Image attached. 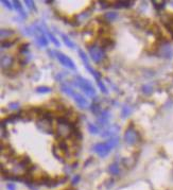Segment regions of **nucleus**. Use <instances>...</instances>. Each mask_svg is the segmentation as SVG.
I'll return each instance as SVG.
<instances>
[{
	"label": "nucleus",
	"mask_w": 173,
	"mask_h": 190,
	"mask_svg": "<svg viewBox=\"0 0 173 190\" xmlns=\"http://www.w3.org/2000/svg\"><path fill=\"white\" fill-rule=\"evenodd\" d=\"M88 52H89V55H90L91 60H93L94 63L100 64L105 58L103 48L100 46H90L88 48Z\"/></svg>",
	"instance_id": "3"
},
{
	"label": "nucleus",
	"mask_w": 173,
	"mask_h": 190,
	"mask_svg": "<svg viewBox=\"0 0 173 190\" xmlns=\"http://www.w3.org/2000/svg\"><path fill=\"white\" fill-rule=\"evenodd\" d=\"M54 54H55L56 58L59 61V63H61L63 66L71 69V70H77V67H75L74 61H72L69 57H67V55H65L64 53H62L59 51H54Z\"/></svg>",
	"instance_id": "5"
},
{
	"label": "nucleus",
	"mask_w": 173,
	"mask_h": 190,
	"mask_svg": "<svg viewBox=\"0 0 173 190\" xmlns=\"http://www.w3.org/2000/svg\"><path fill=\"white\" fill-rule=\"evenodd\" d=\"M75 84H77V86H79L88 97H94V96H96V89H94V87L91 85V83L89 82L87 79H85V78L78 76L75 78Z\"/></svg>",
	"instance_id": "2"
},
{
	"label": "nucleus",
	"mask_w": 173,
	"mask_h": 190,
	"mask_svg": "<svg viewBox=\"0 0 173 190\" xmlns=\"http://www.w3.org/2000/svg\"><path fill=\"white\" fill-rule=\"evenodd\" d=\"M46 34H47L48 36H49V38H50V41L53 42V44L55 45L56 47H59L61 46V44H59V42L58 41V39L55 38V36L53 35L52 33H51V32H49V31H46Z\"/></svg>",
	"instance_id": "23"
},
{
	"label": "nucleus",
	"mask_w": 173,
	"mask_h": 190,
	"mask_svg": "<svg viewBox=\"0 0 173 190\" xmlns=\"http://www.w3.org/2000/svg\"><path fill=\"white\" fill-rule=\"evenodd\" d=\"M36 92H40V93H47V92H51V88L48 86H39V87H37Z\"/></svg>",
	"instance_id": "25"
},
{
	"label": "nucleus",
	"mask_w": 173,
	"mask_h": 190,
	"mask_svg": "<svg viewBox=\"0 0 173 190\" xmlns=\"http://www.w3.org/2000/svg\"><path fill=\"white\" fill-rule=\"evenodd\" d=\"M170 3H171V5H172V7H173V1H171V2H170Z\"/></svg>",
	"instance_id": "32"
},
{
	"label": "nucleus",
	"mask_w": 173,
	"mask_h": 190,
	"mask_svg": "<svg viewBox=\"0 0 173 190\" xmlns=\"http://www.w3.org/2000/svg\"><path fill=\"white\" fill-rule=\"evenodd\" d=\"M152 3L154 4V7H155V9L157 11H160L163 10L165 8V5H166V1H152Z\"/></svg>",
	"instance_id": "22"
},
{
	"label": "nucleus",
	"mask_w": 173,
	"mask_h": 190,
	"mask_svg": "<svg viewBox=\"0 0 173 190\" xmlns=\"http://www.w3.org/2000/svg\"><path fill=\"white\" fill-rule=\"evenodd\" d=\"M62 38H63V41H64L65 44H66L67 47H69V48H74V47H75V44H74V42H72L71 39H70L67 35H65L64 33L62 34Z\"/></svg>",
	"instance_id": "17"
},
{
	"label": "nucleus",
	"mask_w": 173,
	"mask_h": 190,
	"mask_svg": "<svg viewBox=\"0 0 173 190\" xmlns=\"http://www.w3.org/2000/svg\"><path fill=\"white\" fill-rule=\"evenodd\" d=\"M118 14L115 12H109V13H105L104 14V19L106 21H113L115 19H117Z\"/></svg>",
	"instance_id": "15"
},
{
	"label": "nucleus",
	"mask_w": 173,
	"mask_h": 190,
	"mask_svg": "<svg viewBox=\"0 0 173 190\" xmlns=\"http://www.w3.org/2000/svg\"><path fill=\"white\" fill-rule=\"evenodd\" d=\"M13 62H14V58H13L12 57H10V55H4V57H2V58H1L2 69L10 68V67L12 66Z\"/></svg>",
	"instance_id": "12"
},
{
	"label": "nucleus",
	"mask_w": 173,
	"mask_h": 190,
	"mask_svg": "<svg viewBox=\"0 0 173 190\" xmlns=\"http://www.w3.org/2000/svg\"><path fill=\"white\" fill-rule=\"evenodd\" d=\"M61 88H62V92H65L66 95H68V96H72V95H74V90L72 89V88L70 87L68 84H62Z\"/></svg>",
	"instance_id": "14"
},
{
	"label": "nucleus",
	"mask_w": 173,
	"mask_h": 190,
	"mask_svg": "<svg viewBox=\"0 0 173 190\" xmlns=\"http://www.w3.org/2000/svg\"><path fill=\"white\" fill-rule=\"evenodd\" d=\"M1 2H2V3H3L9 10H12V5H11V2H10V1H8V0H2Z\"/></svg>",
	"instance_id": "28"
},
{
	"label": "nucleus",
	"mask_w": 173,
	"mask_h": 190,
	"mask_svg": "<svg viewBox=\"0 0 173 190\" xmlns=\"http://www.w3.org/2000/svg\"><path fill=\"white\" fill-rule=\"evenodd\" d=\"M79 181H80V175L75 174V175H74V178H72V183H74V184H77Z\"/></svg>",
	"instance_id": "30"
},
{
	"label": "nucleus",
	"mask_w": 173,
	"mask_h": 190,
	"mask_svg": "<svg viewBox=\"0 0 173 190\" xmlns=\"http://www.w3.org/2000/svg\"><path fill=\"white\" fill-rule=\"evenodd\" d=\"M118 131H119V127H117V125H112V127L106 128V130L102 133V136H103V137H110V138L115 137V135L118 133Z\"/></svg>",
	"instance_id": "11"
},
{
	"label": "nucleus",
	"mask_w": 173,
	"mask_h": 190,
	"mask_svg": "<svg viewBox=\"0 0 173 190\" xmlns=\"http://www.w3.org/2000/svg\"><path fill=\"white\" fill-rule=\"evenodd\" d=\"M132 4H134V1H118L116 2V8H129Z\"/></svg>",
	"instance_id": "19"
},
{
	"label": "nucleus",
	"mask_w": 173,
	"mask_h": 190,
	"mask_svg": "<svg viewBox=\"0 0 173 190\" xmlns=\"http://www.w3.org/2000/svg\"><path fill=\"white\" fill-rule=\"evenodd\" d=\"M124 139H125V141L129 144H135L139 140V135H138V133L134 130L133 127H130L128 130L125 131Z\"/></svg>",
	"instance_id": "6"
},
{
	"label": "nucleus",
	"mask_w": 173,
	"mask_h": 190,
	"mask_svg": "<svg viewBox=\"0 0 173 190\" xmlns=\"http://www.w3.org/2000/svg\"><path fill=\"white\" fill-rule=\"evenodd\" d=\"M87 128H88V131L90 133H93V134H98L99 133V128L97 127V125L93 124V123H89Z\"/></svg>",
	"instance_id": "24"
},
{
	"label": "nucleus",
	"mask_w": 173,
	"mask_h": 190,
	"mask_svg": "<svg viewBox=\"0 0 173 190\" xmlns=\"http://www.w3.org/2000/svg\"><path fill=\"white\" fill-rule=\"evenodd\" d=\"M131 113H132V108L129 105H125L123 106L122 111H121V117H122V118H126L128 116H130Z\"/></svg>",
	"instance_id": "18"
},
{
	"label": "nucleus",
	"mask_w": 173,
	"mask_h": 190,
	"mask_svg": "<svg viewBox=\"0 0 173 190\" xmlns=\"http://www.w3.org/2000/svg\"><path fill=\"white\" fill-rule=\"evenodd\" d=\"M74 128L71 123L66 118L58 119V128H56V135L62 139L69 138L74 134Z\"/></svg>",
	"instance_id": "1"
},
{
	"label": "nucleus",
	"mask_w": 173,
	"mask_h": 190,
	"mask_svg": "<svg viewBox=\"0 0 173 190\" xmlns=\"http://www.w3.org/2000/svg\"><path fill=\"white\" fill-rule=\"evenodd\" d=\"M37 128L45 133L52 134L53 128H52V124H51V116H48V114L43 115L42 118L37 121Z\"/></svg>",
	"instance_id": "4"
},
{
	"label": "nucleus",
	"mask_w": 173,
	"mask_h": 190,
	"mask_svg": "<svg viewBox=\"0 0 173 190\" xmlns=\"http://www.w3.org/2000/svg\"><path fill=\"white\" fill-rule=\"evenodd\" d=\"M118 142H119V139H118V137H116L115 136V137L109 138L106 143L110 147V149H113V148H115V147H117Z\"/></svg>",
	"instance_id": "21"
},
{
	"label": "nucleus",
	"mask_w": 173,
	"mask_h": 190,
	"mask_svg": "<svg viewBox=\"0 0 173 190\" xmlns=\"http://www.w3.org/2000/svg\"><path fill=\"white\" fill-rule=\"evenodd\" d=\"M142 92L147 93V95H150V93L153 92V87L151 86V85H144V86H142Z\"/></svg>",
	"instance_id": "26"
},
{
	"label": "nucleus",
	"mask_w": 173,
	"mask_h": 190,
	"mask_svg": "<svg viewBox=\"0 0 173 190\" xmlns=\"http://www.w3.org/2000/svg\"><path fill=\"white\" fill-rule=\"evenodd\" d=\"M110 147L106 142H100L94 146V151L99 155L100 157H105L110 152Z\"/></svg>",
	"instance_id": "7"
},
{
	"label": "nucleus",
	"mask_w": 173,
	"mask_h": 190,
	"mask_svg": "<svg viewBox=\"0 0 173 190\" xmlns=\"http://www.w3.org/2000/svg\"><path fill=\"white\" fill-rule=\"evenodd\" d=\"M7 188L9 189V190H16L15 184H13V183H9V184H7Z\"/></svg>",
	"instance_id": "29"
},
{
	"label": "nucleus",
	"mask_w": 173,
	"mask_h": 190,
	"mask_svg": "<svg viewBox=\"0 0 173 190\" xmlns=\"http://www.w3.org/2000/svg\"><path fill=\"white\" fill-rule=\"evenodd\" d=\"M25 3L27 4V7H28L30 10L36 11V8H35V4H34V2H33V1H30V0H26Z\"/></svg>",
	"instance_id": "27"
},
{
	"label": "nucleus",
	"mask_w": 173,
	"mask_h": 190,
	"mask_svg": "<svg viewBox=\"0 0 173 190\" xmlns=\"http://www.w3.org/2000/svg\"><path fill=\"white\" fill-rule=\"evenodd\" d=\"M161 21L170 33L173 35V14H164L161 15Z\"/></svg>",
	"instance_id": "10"
},
{
	"label": "nucleus",
	"mask_w": 173,
	"mask_h": 190,
	"mask_svg": "<svg viewBox=\"0 0 173 190\" xmlns=\"http://www.w3.org/2000/svg\"><path fill=\"white\" fill-rule=\"evenodd\" d=\"M159 54H160V57L166 58H172L173 51H172V48L170 46L169 42H165V44H163L160 47H159Z\"/></svg>",
	"instance_id": "8"
},
{
	"label": "nucleus",
	"mask_w": 173,
	"mask_h": 190,
	"mask_svg": "<svg viewBox=\"0 0 173 190\" xmlns=\"http://www.w3.org/2000/svg\"><path fill=\"white\" fill-rule=\"evenodd\" d=\"M14 34V32L13 31H11V30H1V39H2V42H4L5 39H9L11 36Z\"/></svg>",
	"instance_id": "16"
},
{
	"label": "nucleus",
	"mask_w": 173,
	"mask_h": 190,
	"mask_svg": "<svg viewBox=\"0 0 173 190\" xmlns=\"http://www.w3.org/2000/svg\"><path fill=\"white\" fill-rule=\"evenodd\" d=\"M72 98H74V100L75 101V103L78 104V106H80L81 108H88V101L86 100V99L83 97L81 93L79 92H74V95L71 96Z\"/></svg>",
	"instance_id": "9"
},
{
	"label": "nucleus",
	"mask_w": 173,
	"mask_h": 190,
	"mask_svg": "<svg viewBox=\"0 0 173 190\" xmlns=\"http://www.w3.org/2000/svg\"><path fill=\"white\" fill-rule=\"evenodd\" d=\"M9 106H10L11 109H15V108H18V103H11Z\"/></svg>",
	"instance_id": "31"
},
{
	"label": "nucleus",
	"mask_w": 173,
	"mask_h": 190,
	"mask_svg": "<svg viewBox=\"0 0 173 190\" xmlns=\"http://www.w3.org/2000/svg\"><path fill=\"white\" fill-rule=\"evenodd\" d=\"M109 171L110 173H112L113 175H117L119 174V172H120V170H119V166L118 164H112L109 167Z\"/></svg>",
	"instance_id": "20"
},
{
	"label": "nucleus",
	"mask_w": 173,
	"mask_h": 190,
	"mask_svg": "<svg viewBox=\"0 0 173 190\" xmlns=\"http://www.w3.org/2000/svg\"><path fill=\"white\" fill-rule=\"evenodd\" d=\"M13 5H14L15 10L17 11V13L19 14L21 17L23 18V19H26L27 18V13L25 12V10H23V4H20L19 1H17V0H15V1H13Z\"/></svg>",
	"instance_id": "13"
}]
</instances>
